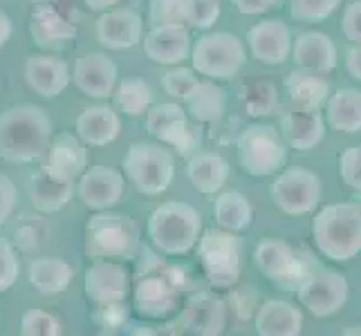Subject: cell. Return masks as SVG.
I'll return each mask as SVG.
<instances>
[{
  "instance_id": "6da1fadb",
  "label": "cell",
  "mask_w": 361,
  "mask_h": 336,
  "mask_svg": "<svg viewBox=\"0 0 361 336\" xmlns=\"http://www.w3.org/2000/svg\"><path fill=\"white\" fill-rule=\"evenodd\" d=\"M52 119L32 104L14 106L0 115V157L14 164H30L45 155L52 142Z\"/></svg>"
},
{
  "instance_id": "7a4b0ae2",
  "label": "cell",
  "mask_w": 361,
  "mask_h": 336,
  "mask_svg": "<svg viewBox=\"0 0 361 336\" xmlns=\"http://www.w3.org/2000/svg\"><path fill=\"white\" fill-rule=\"evenodd\" d=\"M312 238L319 251L334 260L348 263L361 254V204L339 202L323 206L312 220Z\"/></svg>"
},
{
  "instance_id": "3957f363",
  "label": "cell",
  "mask_w": 361,
  "mask_h": 336,
  "mask_svg": "<svg viewBox=\"0 0 361 336\" xmlns=\"http://www.w3.org/2000/svg\"><path fill=\"white\" fill-rule=\"evenodd\" d=\"M148 238L166 256H184L197 244L202 233V216L195 206L169 200L148 218Z\"/></svg>"
},
{
  "instance_id": "277c9868",
  "label": "cell",
  "mask_w": 361,
  "mask_h": 336,
  "mask_svg": "<svg viewBox=\"0 0 361 336\" xmlns=\"http://www.w3.org/2000/svg\"><path fill=\"white\" fill-rule=\"evenodd\" d=\"M140 227L130 216L99 211L85 224V256L90 260H130L140 249Z\"/></svg>"
},
{
  "instance_id": "5b68a950",
  "label": "cell",
  "mask_w": 361,
  "mask_h": 336,
  "mask_svg": "<svg viewBox=\"0 0 361 336\" xmlns=\"http://www.w3.org/2000/svg\"><path fill=\"white\" fill-rule=\"evenodd\" d=\"M121 168L142 195L155 197L171 186L176 175V159L159 144L137 142L123 155Z\"/></svg>"
},
{
  "instance_id": "8992f818",
  "label": "cell",
  "mask_w": 361,
  "mask_h": 336,
  "mask_svg": "<svg viewBox=\"0 0 361 336\" xmlns=\"http://www.w3.org/2000/svg\"><path fill=\"white\" fill-rule=\"evenodd\" d=\"M247 61L245 45L235 34L211 32L191 47V68L214 81H229Z\"/></svg>"
},
{
  "instance_id": "52a82bcc",
  "label": "cell",
  "mask_w": 361,
  "mask_h": 336,
  "mask_svg": "<svg viewBox=\"0 0 361 336\" xmlns=\"http://www.w3.org/2000/svg\"><path fill=\"white\" fill-rule=\"evenodd\" d=\"M197 260L211 287L231 290L240 278V240L233 231L209 229L197 238Z\"/></svg>"
},
{
  "instance_id": "ba28073f",
  "label": "cell",
  "mask_w": 361,
  "mask_h": 336,
  "mask_svg": "<svg viewBox=\"0 0 361 336\" xmlns=\"http://www.w3.org/2000/svg\"><path fill=\"white\" fill-rule=\"evenodd\" d=\"M238 159L247 175L269 178L283 170L288 159V146L276 128L267 123H252L238 137Z\"/></svg>"
},
{
  "instance_id": "9c48e42d",
  "label": "cell",
  "mask_w": 361,
  "mask_h": 336,
  "mask_svg": "<svg viewBox=\"0 0 361 336\" xmlns=\"http://www.w3.org/2000/svg\"><path fill=\"white\" fill-rule=\"evenodd\" d=\"M254 263L265 278L281 285L283 290H296L317 260L310 254H298L285 240L265 238L254 249Z\"/></svg>"
},
{
  "instance_id": "30bf717a",
  "label": "cell",
  "mask_w": 361,
  "mask_h": 336,
  "mask_svg": "<svg viewBox=\"0 0 361 336\" xmlns=\"http://www.w3.org/2000/svg\"><path fill=\"white\" fill-rule=\"evenodd\" d=\"M146 130L161 144L173 146L180 155L195 153L202 144L200 123H191L182 104L169 101L146 110Z\"/></svg>"
},
{
  "instance_id": "8fae6325",
  "label": "cell",
  "mask_w": 361,
  "mask_h": 336,
  "mask_svg": "<svg viewBox=\"0 0 361 336\" xmlns=\"http://www.w3.org/2000/svg\"><path fill=\"white\" fill-rule=\"evenodd\" d=\"M294 292H296V301L301 303L310 314L323 318V316L337 314L345 305L348 294H350V285H348L343 273L321 267L317 263L305 273V278Z\"/></svg>"
},
{
  "instance_id": "7c38bea8",
  "label": "cell",
  "mask_w": 361,
  "mask_h": 336,
  "mask_svg": "<svg viewBox=\"0 0 361 336\" xmlns=\"http://www.w3.org/2000/svg\"><path fill=\"white\" fill-rule=\"evenodd\" d=\"M323 184L314 170L290 166L271 184V200L283 213L307 216L321 204Z\"/></svg>"
},
{
  "instance_id": "4fadbf2b",
  "label": "cell",
  "mask_w": 361,
  "mask_h": 336,
  "mask_svg": "<svg viewBox=\"0 0 361 336\" xmlns=\"http://www.w3.org/2000/svg\"><path fill=\"white\" fill-rule=\"evenodd\" d=\"M227 325V303L216 294H193L178 316V330L195 336H218Z\"/></svg>"
},
{
  "instance_id": "5bb4252c",
  "label": "cell",
  "mask_w": 361,
  "mask_h": 336,
  "mask_svg": "<svg viewBox=\"0 0 361 336\" xmlns=\"http://www.w3.org/2000/svg\"><path fill=\"white\" fill-rule=\"evenodd\" d=\"M85 298L94 305L126 301L130 294V276L117 260H94L83 278Z\"/></svg>"
},
{
  "instance_id": "9a60e30c",
  "label": "cell",
  "mask_w": 361,
  "mask_h": 336,
  "mask_svg": "<svg viewBox=\"0 0 361 336\" xmlns=\"http://www.w3.org/2000/svg\"><path fill=\"white\" fill-rule=\"evenodd\" d=\"M254 58L265 66H283L292 54V32L281 18H265L247 32Z\"/></svg>"
},
{
  "instance_id": "2e32d148",
  "label": "cell",
  "mask_w": 361,
  "mask_h": 336,
  "mask_svg": "<svg viewBox=\"0 0 361 336\" xmlns=\"http://www.w3.org/2000/svg\"><path fill=\"white\" fill-rule=\"evenodd\" d=\"M178 287L171 282L164 271L148 273L137 278L133 290L135 296V312L146 318H166L178 307Z\"/></svg>"
},
{
  "instance_id": "e0dca14e",
  "label": "cell",
  "mask_w": 361,
  "mask_h": 336,
  "mask_svg": "<svg viewBox=\"0 0 361 336\" xmlns=\"http://www.w3.org/2000/svg\"><path fill=\"white\" fill-rule=\"evenodd\" d=\"M123 175L110 166H92L81 173L77 193L81 202L92 211H108L119 204L123 195Z\"/></svg>"
},
{
  "instance_id": "ac0fdd59",
  "label": "cell",
  "mask_w": 361,
  "mask_h": 336,
  "mask_svg": "<svg viewBox=\"0 0 361 336\" xmlns=\"http://www.w3.org/2000/svg\"><path fill=\"white\" fill-rule=\"evenodd\" d=\"M117 77L119 74H117L115 61L102 52L83 54L74 61L72 81L85 97H92V99L113 97Z\"/></svg>"
},
{
  "instance_id": "d6986e66",
  "label": "cell",
  "mask_w": 361,
  "mask_h": 336,
  "mask_svg": "<svg viewBox=\"0 0 361 336\" xmlns=\"http://www.w3.org/2000/svg\"><path fill=\"white\" fill-rule=\"evenodd\" d=\"M94 34L106 49H130L142 41L144 20L133 9H108L97 18Z\"/></svg>"
},
{
  "instance_id": "ffe728a7",
  "label": "cell",
  "mask_w": 361,
  "mask_h": 336,
  "mask_svg": "<svg viewBox=\"0 0 361 336\" xmlns=\"http://www.w3.org/2000/svg\"><path fill=\"white\" fill-rule=\"evenodd\" d=\"M146 56L159 66H180L191 54V34L184 25H153L144 39Z\"/></svg>"
},
{
  "instance_id": "44dd1931",
  "label": "cell",
  "mask_w": 361,
  "mask_h": 336,
  "mask_svg": "<svg viewBox=\"0 0 361 336\" xmlns=\"http://www.w3.org/2000/svg\"><path fill=\"white\" fill-rule=\"evenodd\" d=\"M25 81H27L30 88L43 97V99H54L63 92L70 81V66L63 58L56 56H47V54H34L25 61Z\"/></svg>"
},
{
  "instance_id": "7402d4cb",
  "label": "cell",
  "mask_w": 361,
  "mask_h": 336,
  "mask_svg": "<svg viewBox=\"0 0 361 336\" xmlns=\"http://www.w3.org/2000/svg\"><path fill=\"white\" fill-rule=\"evenodd\" d=\"M52 175L77 182L88 168V151L85 144L72 132H61L47 146V159L43 164Z\"/></svg>"
},
{
  "instance_id": "603a6c76",
  "label": "cell",
  "mask_w": 361,
  "mask_h": 336,
  "mask_svg": "<svg viewBox=\"0 0 361 336\" xmlns=\"http://www.w3.org/2000/svg\"><path fill=\"white\" fill-rule=\"evenodd\" d=\"M292 56L294 63L301 70L319 72V74H330L337 68V45L323 32H303L292 41Z\"/></svg>"
},
{
  "instance_id": "cb8c5ba5",
  "label": "cell",
  "mask_w": 361,
  "mask_h": 336,
  "mask_svg": "<svg viewBox=\"0 0 361 336\" xmlns=\"http://www.w3.org/2000/svg\"><path fill=\"white\" fill-rule=\"evenodd\" d=\"M281 137L285 146L294 148V151H312L326 139V121H323L321 110H290L288 115L281 117Z\"/></svg>"
},
{
  "instance_id": "d4e9b609",
  "label": "cell",
  "mask_w": 361,
  "mask_h": 336,
  "mask_svg": "<svg viewBox=\"0 0 361 336\" xmlns=\"http://www.w3.org/2000/svg\"><path fill=\"white\" fill-rule=\"evenodd\" d=\"M74 130L85 146H108L121 132V117L113 106H90L77 117Z\"/></svg>"
},
{
  "instance_id": "484cf974",
  "label": "cell",
  "mask_w": 361,
  "mask_h": 336,
  "mask_svg": "<svg viewBox=\"0 0 361 336\" xmlns=\"http://www.w3.org/2000/svg\"><path fill=\"white\" fill-rule=\"evenodd\" d=\"M285 90H288L292 110L314 112L326 106L330 97V81L326 79V74L298 68L285 79Z\"/></svg>"
},
{
  "instance_id": "4316f807",
  "label": "cell",
  "mask_w": 361,
  "mask_h": 336,
  "mask_svg": "<svg viewBox=\"0 0 361 336\" xmlns=\"http://www.w3.org/2000/svg\"><path fill=\"white\" fill-rule=\"evenodd\" d=\"M27 193H30V202L36 211H41V213H56V211H61L72 200L74 182L56 178L45 166H41L30 178Z\"/></svg>"
},
{
  "instance_id": "83f0119b",
  "label": "cell",
  "mask_w": 361,
  "mask_h": 336,
  "mask_svg": "<svg viewBox=\"0 0 361 336\" xmlns=\"http://www.w3.org/2000/svg\"><path fill=\"white\" fill-rule=\"evenodd\" d=\"M186 178L202 195H214L229 180V161L214 151H195L186 164Z\"/></svg>"
},
{
  "instance_id": "f1b7e54d",
  "label": "cell",
  "mask_w": 361,
  "mask_h": 336,
  "mask_svg": "<svg viewBox=\"0 0 361 336\" xmlns=\"http://www.w3.org/2000/svg\"><path fill=\"white\" fill-rule=\"evenodd\" d=\"M254 328L260 336H298L303 332V312L288 301H265L256 312Z\"/></svg>"
},
{
  "instance_id": "f546056e",
  "label": "cell",
  "mask_w": 361,
  "mask_h": 336,
  "mask_svg": "<svg viewBox=\"0 0 361 336\" xmlns=\"http://www.w3.org/2000/svg\"><path fill=\"white\" fill-rule=\"evenodd\" d=\"M30 32L34 43L41 47L77 39V27L54 5H47V0H41L39 5H34Z\"/></svg>"
},
{
  "instance_id": "4dcf8cb0",
  "label": "cell",
  "mask_w": 361,
  "mask_h": 336,
  "mask_svg": "<svg viewBox=\"0 0 361 336\" xmlns=\"http://www.w3.org/2000/svg\"><path fill=\"white\" fill-rule=\"evenodd\" d=\"M193 121L197 123H214L222 117L227 106V94L220 85L209 79V81H200L193 85V88L184 94V99L180 101Z\"/></svg>"
},
{
  "instance_id": "1f68e13d",
  "label": "cell",
  "mask_w": 361,
  "mask_h": 336,
  "mask_svg": "<svg viewBox=\"0 0 361 336\" xmlns=\"http://www.w3.org/2000/svg\"><path fill=\"white\" fill-rule=\"evenodd\" d=\"M74 280V269L63 258H36L30 263V282L41 296L63 294Z\"/></svg>"
},
{
  "instance_id": "d6a6232c",
  "label": "cell",
  "mask_w": 361,
  "mask_h": 336,
  "mask_svg": "<svg viewBox=\"0 0 361 336\" xmlns=\"http://www.w3.org/2000/svg\"><path fill=\"white\" fill-rule=\"evenodd\" d=\"M326 121L339 132H361V92L355 88H341L330 94L326 101Z\"/></svg>"
},
{
  "instance_id": "836d02e7",
  "label": "cell",
  "mask_w": 361,
  "mask_h": 336,
  "mask_svg": "<svg viewBox=\"0 0 361 336\" xmlns=\"http://www.w3.org/2000/svg\"><path fill=\"white\" fill-rule=\"evenodd\" d=\"M214 216L220 229L240 233L249 229L254 220V206L240 191H225L216 197L214 202Z\"/></svg>"
},
{
  "instance_id": "e575fe53",
  "label": "cell",
  "mask_w": 361,
  "mask_h": 336,
  "mask_svg": "<svg viewBox=\"0 0 361 336\" xmlns=\"http://www.w3.org/2000/svg\"><path fill=\"white\" fill-rule=\"evenodd\" d=\"M115 108L123 112L126 117H140L151 108L153 104V90L148 81L133 77V79H123L115 85Z\"/></svg>"
},
{
  "instance_id": "d590c367",
  "label": "cell",
  "mask_w": 361,
  "mask_h": 336,
  "mask_svg": "<svg viewBox=\"0 0 361 336\" xmlns=\"http://www.w3.org/2000/svg\"><path fill=\"white\" fill-rule=\"evenodd\" d=\"M240 106L249 117H267L279 108V90L271 81H249L240 88Z\"/></svg>"
},
{
  "instance_id": "8d00e7d4",
  "label": "cell",
  "mask_w": 361,
  "mask_h": 336,
  "mask_svg": "<svg viewBox=\"0 0 361 336\" xmlns=\"http://www.w3.org/2000/svg\"><path fill=\"white\" fill-rule=\"evenodd\" d=\"M20 334L23 336H61L63 325L61 321L45 312V309H27L20 318Z\"/></svg>"
},
{
  "instance_id": "74e56055",
  "label": "cell",
  "mask_w": 361,
  "mask_h": 336,
  "mask_svg": "<svg viewBox=\"0 0 361 336\" xmlns=\"http://www.w3.org/2000/svg\"><path fill=\"white\" fill-rule=\"evenodd\" d=\"M343 0H290V14L303 23H321L330 18Z\"/></svg>"
},
{
  "instance_id": "f35d334b",
  "label": "cell",
  "mask_w": 361,
  "mask_h": 336,
  "mask_svg": "<svg viewBox=\"0 0 361 336\" xmlns=\"http://www.w3.org/2000/svg\"><path fill=\"white\" fill-rule=\"evenodd\" d=\"M220 18V0H186L184 23L193 30H211Z\"/></svg>"
},
{
  "instance_id": "ab89813d",
  "label": "cell",
  "mask_w": 361,
  "mask_h": 336,
  "mask_svg": "<svg viewBox=\"0 0 361 336\" xmlns=\"http://www.w3.org/2000/svg\"><path fill=\"white\" fill-rule=\"evenodd\" d=\"M20 263L16 256V249L11 247L9 240L0 238V294L11 290L18 280Z\"/></svg>"
},
{
  "instance_id": "60d3db41",
  "label": "cell",
  "mask_w": 361,
  "mask_h": 336,
  "mask_svg": "<svg viewBox=\"0 0 361 336\" xmlns=\"http://www.w3.org/2000/svg\"><path fill=\"white\" fill-rule=\"evenodd\" d=\"M195 83H197V77L193 68H171L164 77H161V88L173 99H180V101Z\"/></svg>"
},
{
  "instance_id": "b9f144b4",
  "label": "cell",
  "mask_w": 361,
  "mask_h": 336,
  "mask_svg": "<svg viewBox=\"0 0 361 336\" xmlns=\"http://www.w3.org/2000/svg\"><path fill=\"white\" fill-rule=\"evenodd\" d=\"M186 0H151L153 25H184Z\"/></svg>"
},
{
  "instance_id": "7bdbcfd3",
  "label": "cell",
  "mask_w": 361,
  "mask_h": 336,
  "mask_svg": "<svg viewBox=\"0 0 361 336\" xmlns=\"http://www.w3.org/2000/svg\"><path fill=\"white\" fill-rule=\"evenodd\" d=\"M339 175L343 184L361 193V144L345 148L339 159Z\"/></svg>"
},
{
  "instance_id": "ee69618b",
  "label": "cell",
  "mask_w": 361,
  "mask_h": 336,
  "mask_svg": "<svg viewBox=\"0 0 361 336\" xmlns=\"http://www.w3.org/2000/svg\"><path fill=\"white\" fill-rule=\"evenodd\" d=\"M128 314H130V309L126 301H119V303L99 305V309H94V314H92V321L104 330H117L126 325Z\"/></svg>"
},
{
  "instance_id": "f6af8a7d",
  "label": "cell",
  "mask_w": 361,
  "mask_h": 336,
  "mask_svg": "<svg viewBox=\"0 0 361 336\" xmlns=\"http://www.w3.org/2000/svg\"><path fill=\"white\" fill-rule=\"evenodd\" d=\"M341 30L350 43H361V0H350V3L345 5Z\"/></svg>"
},
{
  "instance_id": "bcb514c9",
  "label": "cell",
  "mask_w": 361,
  "mask_h": 336,
  "mask_svg": "<svg viewBox=\"0 0 361 336\" xmlns=\"http://www.w3.org/2000/svg\"><path fill=\"white\" fill-rule=\"evenodd\" d=\"M18 202V191L16 184L11 182L5 173H0V227L9 220V216L14 213Z\"/></svg>"
},
{
  "instance_id": "7dc6e473",
  "label": "cell",
  "mask_w": 361,
  "mask_h": 336,
  "mask_svg": "<svg viewBox=\"0 0 361 336\" xmlns=\"http://www.w3.org/2000/svg\"><path fill=\"white\" fill-rule=\"evenodd\" d=\"M137 278L142 276H148V273H155V271H161V267H164V260H161L159 256H155L151 249H148L146 244L140 249H137Z\"/></svg>"
},
{
  "instance_id": "c3c4849f",
  "label": "cell",
  "mask_w": 361,
  "mask_h": 336,
  "mask_svg": "<svg viewBox=\"0 0 361 336\" xmlns=\"http://www.w3.org/2000/svg\"><path fill=\"white\" fill-rule=\"evenodd\" d=\"M235 5V9L240 11L245 16H258V14H265L271 7H279L283 0H231Z\"/></svg>"
},
{
  "instance_id": "681fc988",
  "label": "cell",
  "mask_w": 361,
  "mask_h": 336,
  "mask_svg": "<svg viewBox=\"0 0 361 336\" xmlns=\"http://www.w3.org/2000/svg\"><path fill=\"white\" fill-rule=\"evenodd\" d=\"M345 70L348 74L361 83V43H353L345 52Z\"/></svg>"
},
{
  "instance_id": "f907efd6",
  "label": "cell",
  "mask_w": 361,
  "mask_h": 336,
  "mask_svg": "<svg viewBox=\"0 0 361 336\" xmlns=\"http://www.w3.org/2000/svg\"><path fill=\"white\" fill-rule=\"evenodd\" d=\"M11 32H14V25H11V18L5 14V11H0V49H3L5 43L9 41Z\"/></svg>"
},
{
  "instance_id": "816d5d0a",
  "label": "cell",
  "mask_w": 361,
  "mask_h": 336,
  "mask_svg": "<svg viewBox=\"0 0 361 336\" xmlns=\"http://www.w3.org/2000/svg\"><path fill=\"white\" fill-rule=\"evenodd\" d=\"M119 3H121V0H83V5L88 7L90 11H108V9H113Z\"/></svg>"
},
{
  "instance_id": "f5cc1de1",
  "label": "cell",
  "mask_w": 361,
  "mask_h": 336,
  "mask_svg": "<svg viewBox=\"0 0 361 336\" xmlns=\"http://www.w3.org/2000/svg\"><path fill=\"white\" fill-rule=\"evenodd\" d=\"M345 336H353V334H361V325H350V328H345L343 330Z\"/></svg>"
},
{
  "instance_id": "db71d44e",
  "label": "cell",
  "mask_w": 361,
  "mask_h": 336,
  "mask_svg": "<svg viewBox=\"0 0 361 336\" xmlns=\"http://www.w3.org/2000/svg\"><path fill=\"white\" fill-rule=\"evenodd\" d=\"M359 195H361V193H359Z\"/></svg>"
}]
</instances>
